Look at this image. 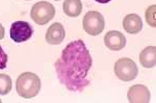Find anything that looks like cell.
I'll return each mask as SVG.
<instances>
[{"instance_id":"6da1fadb","label":"cell","mask_w":156,"mask_h":103,"mask_svg":"<svg viewBox=\"0 0 156 103\" xmlns=\"http://www.w3.org/2000/svg\"><path fill=\"white\" fill-rule=\"evenodd\" d=\"M93 59L82 40L67 45L59 59L54 62V69L60 83L71 92H82L90 85L87 74Z\"/></svg>"},{"instance_id":"7a4b0ae2","label":"cell","mask_w":156,"mask_h":103,"mask_svg":"<svg viewBox=\"0 0 156 103\" xmlns=\"http://www.w3.org/2000/svg\"><path fill=\"white\" fill-rule=\"evenodd\" d=\"M41 90V79L37 74L24 72L19 75L16 81V91L25 99L36 97Z\"/></svg>"},{"instance_id":"3957f363","label":"cell","mask_w":156,"mask_h":103,"mask_svg":"<svg viewBox=\"0 0 156 103\" xmlns=\"http://www.w3.org/2000/svg\"><path fill=\"white\" fill-rule=\"evenodd\" d=\"M55 9L50 2L39 1L31 7L30 17L37 25H45L53 19Z\"/></svg>"},{"instance_id":"277c9868","label":"cell","mask_w":156,"mask_h":103,"mask_svg":"<svg viewBox=\"0 0 156 103\" xmlns=\"http://www.w3.org/2000/svg\"><path fill=\"white\" fill-rule=\"evenodd\" d=\"M114 71L119 79L123 81H131L136 78L138 69L136 64L131 59L123 57L115 62Z\"/></svg>"},{"instance_id":"5b68a950","label":"cell","mask_w":156,"mask_h":103,"mask_svg":"<svg viewBox=\"0 0 156 103\" xmlns=\"http://www.w3.org/2000/svg\"><path fill=\"white\" fill-rule=\"evenodd\" d=\"M83 29L90 36H98L103 31L105 26L104 18L99 12H89L85 14L82 20Z\"/></svg>"},{"instance_id":"8992f818","label":"cell","mask_w":156,"mask_h":103,"mask_svg":"<svg viewBox=\"0 0 156 103\" xmlns=\"http://www.w3.org/2000/svg\"><path fill=\"white\" fill-rule=\"evenodd\" d=\"M34 34V29L28 22L16 21L12 24L9 29L11 39L16 43H23L29 40Z\"/></svg>"},{"instance_id":"52a82bcc","label":"cell","mask_w":156,"mask_h":103,"mask_svg":"<svg viewBox=\"0 0 156 103\" xmlns=\"http://www.w3.org/2000/svg\"><path fill=\"white\" fill-rule=\"evenodd\" d=\"M127 98L130 103H148L150 102L151 94L147 87L142 84H134L128 90Z\"/></svg>"},{"instance_id":"ba28073f","label":"cell","mask_w":156,"mask_h":103,"mask_svg":"<svg viewBox=\"0 0 156 103\" xmlns=\"http://www.w3.org/2000/svg\"><path fill=\"white\" fill-rule=\"evenodd\" d=\"M104 44L109 50L119 51L122 50L126 45V37L124 34L117 30L108 31L104 37Z\"/></svg>"},{"instance_id":"9c48e42d","label":"cell","mask_w":156,"mask_h":103,"mask_svg":"<svg viewBox=\"0 0 156 103\" xmlns=\"http://www.w3.org/2000/svg\"><path fill=\"white\" fill-rule=\"evenodd\" d=\"M66 37V31L62 24L58 22H55L46 31V41L50 45H58L64 41Z\"/></svg>"},{"instance_id":"30bf717a","label":"cell","mask_w":156,"mask_h":103,"mask_svg":"<svg viewBox=\"0 0 156 103\" xmlns=\"http://www.w3.org/2000/svg\"><path fill=\"white\" fill-rule=\"evenodd\" d=\"M123 28L127 34H138L143 28V21L138 15L129 14L123 20Z\"/></svg>"},{"instance_id":"8fae6325","label":"cell","mask_w":156,"mask_h":103,"mask_svg":"<svg viewBox=\"0 0 156 103\" xmlns=\"http://www.w3.org/2000/svg\"><path fill=\"white\" fill-rule=\"evenodd\" d=\"M140 62L144 68L150 69L155 66L156 62V47L148 46L140 53Z\"/></svg>"},{"instance_id":"7c38bea8","label":"cell","mask_w":156,"mask_h":103,"mask_svg":"<svg viewBox=\"0 0 156 103\" xmlns=\"http://www.w3.org/2000/svg\"><path fill=\"white\" fill-rule=\"evenodd\" d=\"M62 9L68 17H71V18L78 17L82 12L81 0H65Z\"/></svg>"},{"instance_id":"4fadbf2b","label":"cell","mask_w":156,"mask_h":103,"mask_svg":"<svg viewBox=\"0 0 156 103\" xmlns=\"http://www.w3.org/2000/svg\"><path fill=\"white\" fill-rule=\"evenodd\" d=\"M12 91V78L6 74H0V95H7Z\"/></svg>"},{"instance_id":"5bb4252c","label":"cell","mask_w":156,"mask_h":103,"mask_svg":"<svg viewBox=\"0 0 156 103\" xmlns=\"http://www.w3.org/2000/svg\"><path fill=\"white\" fill-rule=\"evenodd\" d=\"M155 11H156V5L152 4L146 9V21L150 25L151 27L156 26V21H155Z\"/></svg>"},{"instance_id":"9a60e30c","label":"cell","mask_w":156,"mask_h":103,"mask_svg":"<svg viewBox=\"0 0 156 103\" xmlns=\"http://www.w3.org/2000/svg\"><path fill=\"white\" fill-rule=\"evenodd\" d=\"M7 61H9L7 54L4 52V50L2 49V47L0 46V70L5 69L6 65H7Z\"/></svg>"},{"instance_id":"2e32d148","label":"cell","mask_w":156,"mask_h":103,"mask_svg":"<svg viewBox=\"0 0 156 103\" xmlns=\"http://www.w3.org/2000/svg\"><path fill=\"white\" fill-rule=\"evenodd\" d=\"M4 34H5V32H4V27L0 23V40H2L4 37Z\"/></svg>"},{"instance_id":"e0dca14e","label":"cell","mask_w":156,"mask_h":103,"mask_svg":"<svg viewBox=\"0 0 156 103\" xmlns=\"http://www.w3.org/2000/svg\"><path fill=\"white\" fill-rule=\"evenodd\" d=\"M95 1L99 2V3H108V2L112 1V0H95Z\"/></svg>"},{"instance_id":"ac0fdd59","label":"cell","mask_w":156,"mask_h":103,"mask_svg":"<svg viewBox=\"0 0 156 103\" xmlns=\"http://www.w3.org/2000/svg\"><path fill=\"white\" fill-rule=\"evenodd\" d=\"M55 1H59V0H55Z\"/></svg>"},{"instance_id":"d6986e66","label":"cell","mask_w":156,"mask_h":103,"mask_svg":"<svg viewBox=\"0 0 156 103\" xmlns=\"http://www.w3.org/2000/svg\"><path fill=\"white\" fill-rule=\"evenodd\" d=\"M0 103H1V100H0Z\"/></svg>"},{"instance_id":"ffe728a7","label":"cell","mask_w":156,"mask_h":103,"mask_svg":"<svg viewBox=\"0 0 156 103\" xmlns=\"http://www.w3.org/2000/svg\"><path fill=\"white\" fill-rule=\"evenodd\" d=\"M26 1H28V0H26Z\"/></svg>"}]
</instances>
